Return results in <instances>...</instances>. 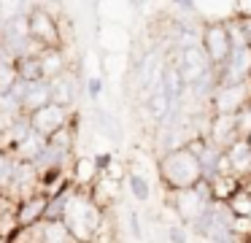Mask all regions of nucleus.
Masks as SVG:
<instances>
[{"label": "nucleus", "instance_id": "1", "mask_svg": "<svg viewBox=\"0 0 251 243\" xmlns=\"http://www.w3.org/2000/svg\"><path fill=\"white\" fill-rule=\"evenodd\" d=\"M162 176L168 178V184H173L176 189H195L197 181L202 178L200 160L192 154L189 149H176L162 160Z\"/></svg>", "mask_w": 251, "mask_h": 243}, {"label": "nucleus", "instance_id": "2", "mask_svg": "<svg viewBox=\"0 0 251 243\" xmlns=\"http://www.w3.org/2000/svg\"><path fill=\"white\" fill-rule=\"evenodd\" d=\"M62 224L68 227L73 238H89L92 230L98 227V214H95L92 205H87L84 200H68L65 205V221Z\"/></svg>", "mask_w": 251, "mask_h": 243}, {"label": "nucleus", "instance_id": "3", "mask_svg": "<svg viewBox=\"0 0 251 243\" xmlns=\"http://www.w3.org/2000/svg\"><path fill=\"white\" fill-rule=\"evenodd\" d=\"M65 119H68V111L57 103H49V106L33 111V119H30V130L35 135H41L44 140H49L51 135H57L60 130H65Z\"/></svg>", "mask_w": 251, "mask_h": 243}, {"label": "nucleus", "instance_id": "4", "mask_svg": "<svg viewBox=\"0 0 251 243\" xmlns=\"http://www.w3.org/2000/svg\"><path fill=\"white\" fill-rule=\"evenodd\" d=\"M205 57L216 65H224L232 54V35L227 32V27L222 25H213L205 30Z\"/></svg>", "mask_w": 251, "mask_h": 243}, {"label": "nucleus", "instance_id": "5", "mask_svg": "<svg viewBox=\"0 0 251 243\" xmlns=\"http://www.w3.org/2000/svg\"><path fill=\"white\" fill-rule=\"evenodd\" d=\"M176 208H178V214H184L186 219H200L202 214H205V200L200 197V192L195 189H181L178 197H176Z\"/></svg>", "mask_w": 251, "mask_h": 243}, {"label": "nucleus", "instance_id": "6", "mask_svg": "<svg viewBox=\"0 0 251 243\" xmlns=\"http://www.w3.org/2000/svg\"><path fill=\"white\" fill-rule=\"evenodd\" d=\"M49 97H51V84H46L44 79L27 81V89H25V95H22V106L38 111V108L49 106Z\"/></svg>", "mask_w": 251, "mask_h": 243}, {"label": "nucleus", "instance_id": "7", "mask_svg": "<svg viewBox=\"0 0 251 243\" xmlns=\"http://www.w3.org/2000/svg\"><path fill=\"white\" fill-rule=\"evenodd\" d=\"M243 100H246L243 84L222 86L216 95V108H219V113H238V111H243Z\"/></svg>", "mask_w": 251, "mask_h": 243}, {"label": "nucleus", "instance_id": "8", "mask_svg": "<svg viewBox=\"0 0 251 243\" xmlns=\"http://www.w3.org/2000/svg\"><path fill=\"white\" fill-rule=\"evenodd\" d=\"M27 27H30V38H41V41H46V43H54L57 41L54 19H49L46 14H33L27 19Z\"/></svg>", "mask_w": 251, "mask_h": 243}, {"label": "nucleus", "instance_id": "9", "mask_svg": "<svg viewBox=\"0 0 251 243\" xmlns=\"http://www.w3.org/2000/svg\"><path fill=\"white\" fill-rule=\"evenodd\" d=\"M224 157H227L229 167L238 170V173H243L251 167V146L246 143V140H232V146H229V151Z\"/></svg>", "mask_w": 251, "mask_h": 243}, {"label": "nucleus", "instance_id": "10", "mask_svg": "<svg viewBox=\"0 0 251 243\" xmlns=\"http://www.w3.org/2000/svg\"><path fill=\"white\" fill-rule=\"evenodd\" d=\"M46 203H49L46 197H33V200H27V203H22V208H19V224L22 227L35 224L38 216L46 214Z\"/></svg>", "mask_w": 251, "mask_h": 243}, {"label": "nucleus", "instance_id": "11", "mask_svg": "<svg viewBox=\"0 0 251 243\" xmlns=\"http://www.w3.org/2000/svg\"><path fill=\"white\" fill-rule=\"evenodd\" d=\"M170 106H173V100L168 97V92H165L162 81H159V84H154L151 100H149V111H151V116H154V119H165V113L170 111Z\"/></svg>", "mask_w": 251, "mask_h": 243}, {"label": "nucleus", "instance_id": "12", "mask_svg": "<svg viewBox=\"0 0 251 243\" xmlns=\"http://www.w3.org/2000/svg\"><path fill=\"white\" fill-rule=\"evenodd\" d=\"M41 243H71V232L62 221H46Z\"/></svg>", "mask_w": 251, "mask_h": 243}, {"label": "nucleus", "instance_id": "13", "mask_svg": "<svg viewBox=\"0 0 251 243\" xmlns=\"http://www.w3.org/2000/svg\"><path fill=\"white\" fill-rule=\"evenodd\" d=\"M229 211L235 219H246L251 221V194L249 192H235L229 197Z\"/></svg>", "mask_w": 251, "mask_h": 243}, {"label": "nucleus", "instance_id": "14", "mask_svg": "<svg viewBox=\"0 0 251 243\" xmlns=\"http://www.w3.org/2000/svg\"><path fill=\"white\" fill-rule=\"evenodd\" d=\"M38 65H41V79H44V76H57L62 70V59H60L57 52L44 54V57L38 59Z\"/></svg>", "mask_w": 251, "mask_h": 243}, {"label": "nucleus", "instance_id": "15", "mask_svg": "<svg viewBox=\"0 0 251 243\" xmlns=\"http://www.w3.org/2000/svg\"><path fill=\"white\" fill-rule=\"evenodd\" d=\"M17 81H19V76H17V68H14V65H8V62L0 65V97L8 95Z\"/></svg>", "mask_w": 251, "mask_h": 243}, {"label": "nucleus", "instance_id": "16", "mask_svg": "<svg viewBox=\"0 0 251 243\" xmlns=\"http://www.w3.org/2000/svg\"><path fill=\"white\" fill-rule=\"evenodd\" d=\"M127 184H130V192H132V197H135V200H149V192H151V189H149V181L143 176L132 173Z\"/></svg>", "mask_w": 251, "mask_h": 243}, {"label": "nucleus", "instance_id": "17", "mask_svg": "<svg viewBox=\"0 0 251 243\" xmlns=\"http://www.w3.org/2000/svg\"><path fill=\"white\" fill-rule=\"evenodd\" d=\"M98 124H100V130H103V133L108 135L111 140H116V138H119V124H116V119L111 116V113L98 111Z\"/></svg>", "mask_w": 251, "mask_h": 243}, {"label": "nucleus", "instance_id": "18", "mask_svg": "<svg viewBox=\"0 0 251 243\" xmlns=\"http://www.w3.org/2000/svg\"><path fill=\"white\" fill-rule=\"evenodd\" d=\"M95 162L92 160H78V165H76V178L78 181H89V178L95 176Z\"/></svg>", "mask_w": 251, "mask_h": 243}, {"label": "nucleus", "instance_id": "19", "mask_svg": "<svg viewBox=\"0 0 251 243\" xmlns=\"http://www.w3.org/2000/svg\"><path fill=\"white\" fill-rule=\"evenodd\" d=\"M11 170H14V165L8 162V157L0 154V187H6L11 181Z\"/></svg>", "mask_w": 251, "mask_h": 243}, {"label": "nucleus", "instance_id": "20", "mask_svg": "<svg viewBox=\"0 0 251 243\" xmlns=\"http://www.w3.org/2000/svg\"><path fill=\"white\" fill-rule=\"evenodd\" d=\"M168 238H170V243H186V232L181 230V227H170Z\"/></svg>", "mask_w": 251, "mask_h": 243}, {"label": "nucleus", "instance_id": "21", "mask_svg": "<svg viewBox=\"0 0 251 243\" xmlns=\"http://www.w3.org/2000/svg\"><path fill=\"white\" fill-rule=\"evenodd\" d=\"M240 35H243V41H246V46H249L251 49V16H249V19H243V22H240Z\"/></svg>", "mask_w": 251, "mask_h": 243}, {"label": "nucleus", "instance_id": "22", "mask_svg": "<svg viewBox=\"0 0 251 243\" xmlns=\"http://www.w3.org/2000/svg\"><path fill=\"white\" fill-rule=\"evenodd\" d=\"M246 143H249V146H251V133H249V140H246Z\"/></svg>", "mask_w": 251, "mask_h": 243}]
</instances>
